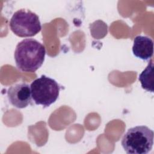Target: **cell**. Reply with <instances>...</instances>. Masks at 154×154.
I'll use <instances>...</instances> for the list:
<instances>
[{
	"label": "cell",
	"mask_w": 154,
	"mask_h": 154,
	"mask_svg": "<svg viewBox=\"0 0 154 154\" xmlns=\"http://www.w3.org/2000/svg\"><path fill=\"white\" fill-rule=\"evenodd\" d=\"M153 131L146 126L129 128L124 134L121 144L128 154H147L152 149Z\"/></svg>",
	"instance_id": "cell-2"
},
{
	"label": "cell",
	"mask_w": 154,
	"mask_h": 154,
	"mask_svg": "<svg viewBox=\"0 0 154 154\" xmlns=\"http://www.w3.org/2000/svg\"><path fill=\"white\" fill-rule=\"evenodd\" d=\"M31 97L36 105L49 106L58 97L60 87L57 82L46 75L33 81L31 85Z\"/></svg>",
	"instance_id": "cell-3"
},
{
	"label": "cell",
	"mask_w": 154,
	"mask_h": 154,
	"mask_svg": "<svg viewBox=\"0 0 154 154\" xmlns=\"http://www.w3.org/2000/svg\"><path fill=\"white\" fill-rule=\"evenodd\" d=\"M138 79L144 90L153 93V63L152 60L140 74Z\"/></svg>",
	"instance_id": "cell-7"
},
{
	"label": "cell",
	"mask_w": 154,
	"mask_h": 154,
	"mask_svg": "<svg viewBox=\"0 0 154 154\" xmlns=\"http://www.w3.org/2000/svg\"><path fill=\"white\" fill-rule=\"evenodd\" d=\"M45 47L34 38H25L18 43L14 51L17 67L23 72H34L43 64Z\"/></svg>",
	"instance_id": "cell-1"
},
{
	"label": "cell",
	"mask_w": 154,
	"mask_h": 154,
	"mask_svg": "<svg viewBox=\"0 0 154 154\" xmlns=\"http://www.w3.org/2000/svg\"><path fill=\"white\" fill-rule=\"evenodd\" d=\"M7 96L10 103L17 108H25L31 102L30 86L24 82L11 85L7 90Z\"/></svg>",
	"instance_id": "cell-5"
},
{
	"label": "cell",
	"mask_w": 154,
	"mask_h": 154,
	"mask_svg": "<svg viewBox=\"0 0 154 154\" xmlns=\"http://www.w3.org/2000/svg\"><path fill=\"white\" fill-rule=\"evenodd\" d=\"M9 25L11 31L20 37L34 36L42 29L38 16L31 10L24 8L13 14Z\"/></svg>",
	"instance_id": "cell-4"
},
{
	"label": "cell",
	"mask_w": 154,
	"mask_h": 154,
	"mask_svg": "<svg viewBox=\"0 0 154 154\" xmlns=\"http://www.w3.org/2000/svg\"><path fill=\"white\" fill-rule=\"evenodd\" d=\"M133 54L143 60H148L153 54V42L147 36L137 35L134 40Z\"/></svg>",
	"instance_id": "cell-6"
}]
</instances>
